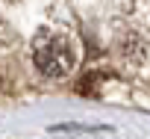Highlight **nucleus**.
Returning <instances> with one entry per match:
<instances>
[{"instance_id":"f257e3e1","label":"nucleus","mask_w":150,"mask_h":139,"mask_svg":"<svg viewBox=\"0 0 150 139\" xmlns=\"http://www.w3.org/2000/svg\"><path fill=\"white\" fill-rule=\"evenodd\" d=\"M33 62L44 77H65L74 68V50H71L68 39L41 33L33 47Z\"/></svg>"}]
</instances>
